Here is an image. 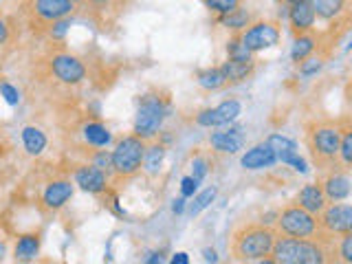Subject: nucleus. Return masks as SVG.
Returning a JSON list of instances; mask_svg holds the SVG:
<instances>
[{
	"instance_id": "obj_11",
	"label": "nucleus",
	"mask_w": 352,
	"mask_h": 264,
	"mask_svg": "<svg viewBox=\"0 0 352 264\" xmlns=\"http://www.w3.org/2000/svg\"><path fill=\"white\" fill-rule=\"evenodd\" d=\"M267 143L271 146V150L275 152V157H278L280 163L284 165H291L293 170L297 172H306V161L300 157V150H297V143L289 137H284V135H271L267 139Z\"/></svg>"
},
{
	"instance_id": "obj_14",
	"label": "nucleus",
	"mask_w": 352,
	"mask_h": 264,
	"mask_svg": "<svg viewBox=\"0 0 352 264\" xmlns=\"http://www.w3.org/2000/svg\"><path fill=\"white\" fill-rule=\"evenodd\" d=\"M240 163L245 170H264V168H271V165L278 163V157H275V152L271 150L269 143L264 141L242 154Z\"/></svg>"
},
{
	"instance_id": "obj_1",
	"label": "nucleus",
	"mask_w": 352,
	"mask_h": 264,
	"mask_svg": "<svg viewBox=\"0 0 352 264\" xmlns=\"http://www.w3.org/2000/svg\"><path fill=\"white\" fill-rule=\"evenodd\" d=\"M278 231L267 225H247L238 229L231 238L229 251L236 260H264L271 256Z\"/></svg>"
},
{
	"instance_id": "obj_7",
	"label": "nucleus",
	"mask_w": 352,
	"mask_h": 264,
	"mask_svg": "<svg viewBox=\"0 0 352 264\" xmlns=\"http://www.w3.org/2000/svg\"><path fill=\"white\" fill-rule=\"evenodd\" d=\"M238 38L251 53H258L264 49H271L280 42V29L275 22L262 20V22H256V25H251L249 29H245Z\"/></svg>"
},
{
	"instance_id": "obj_2",
	"label": "nucleus",
	"mask_w": 352,
	"mask_h": 264,
	"mask_svg": "<svg viewBox=\"0 0 352 264\" xmlns=\"http://www.w3.org/2000/svg\"><path fill=\"white\" fill-rule=\"evenodd\" d=\"M328 251L311 238L278 236L271 251V260L278 264H322L328 258Z\"/></svg>"
},
{
	"instance_id": "obj_17",
	"label": "nucleus",
	"mask_w": 352,
	"mask_h": 264,
	"mask_svg": "<svg viewBox=\"0 0 352 264\" xmlns=\"http://www.w3.org/2000/svg\"><path fill=\"white\" fill-rule=\"evenodd\" d=\"M75 187L71 181H53L47 185V190L42 194V203L49 209H60L73 198Z\"/></svg>"
},
{
	"instance_id": "obj_28",
	"label": "nucleus",
	"mask_w": 352,
	"mask_h": 264,
	"mask_svg": "<svg viewBox=\"0 0 352 264\" xmlns=\"http://www.w3.org/2000/svg\"><path fill=\"white\" fill-rule=\"evenodd\" d=\"M339 159H341V163H344V168H350V163H352V128L350 126L341 128Z\"/></svg>"
},
{
	"instance_id": "obj_45",
	"label": "nucleus",
	"mask_w": 352,
	"mask_h": 264,
	"mask_svg": "<svg viewBox=\"0 0 352 264\" xmlns=\"http://www.w3.org/2000/svg\"><path fill=\"white\" fill-rule=\"evenodd\" d=\"M146 262H163V258H161V253H154L152 258H148Z\"/></svg>"
},
{
	"instance_id": "obj_46",
	"label": "nucleus",
	"mask_w": 352,
	"mask_h": 264,
	"mask_svg": "<svg viewBox=\"0 0 352 264\" xmlns=\"http://www.w3.org/2000/svg\"><path fill=\"white\" fill-rule=\"evenodd\" d=\"M282 3H291L293 5V3H300V0H282Z\"/></svg>"
},
{
	"instance_id": "obj_4",
	"label": "nucleus",
	"mask_w": 352,
	"mask_h": 264,
	"mask_svg": "<svg viewBox=\"0 0 352 264\" xmlns=\"http://www.w3.org/2000/svg\"><path fill=\"white\" fill-rule=\"evenodd\" d=\"M143 152H146V143H143L141 137H124L115 146V150L110 152V157H113V172L117 176H124V179L135 176L143 165Z\"/></svg>"
},
{
	"instance_id": "obj_42",
	"label": "nucleus",
	"mask_w": 352,
	"mask_h": 264,
	"mask_svg": "<svg viewBox=\"0 0 352 264\" xmlns=\"http://www.w3.org/2000/svg\"><path fill=\"white\" fill-rule=\"evenodd\" d=\"M172 262L174 264H187V262H190V258H187V253H174Z\"/></svg>"
},
{
	"instance_id": "obj_24",
	"label": "nucleus",
	"mask_w": 352,
	"mask_h": 264,
	"mask_svg": "<svg viewBox=\"0 0 352 264\" xmlns=\"http://www.w3.org/2000/svg\"><path fill=\"white\" fill-rule=\"evenodd\" d=\"M315 9V16L322 20H333L346 9V0H308Z\"/></svg>"
},
{
	"instance_id": "obj_15",
	"label": "nucleus",
	"mask_w": 352,
	"mask_h": 264,
	"mask_svg": "<svg viewBox=\"0 0 352 264\" xmlns=\"http://www.w3.org/2000/svg\"><path fill=\"white\" fill-rule=\"evenodd\" d=\"M71 0H33V14L40 20L55 22L60 18H66L73 11Z\"/></svg>"
},
{
	"instance_id": "obj_12",
	"label": "nucleus",
	"mask_w": 352,
	"mask_h": 264,
	"mask_svg": "<svg viewBox=\"0 0 352 264\" xmlns=\"http://www.w3.org/2000/svg\"><path fill=\"white\" fill-rule=\"evenodd\" d=\"M322 190H324V196L326 201H346L350 196V174H348V168H335L333 172L326 174V179L322 183Z\"/></svg>"
},
{
	"instance_id": "obj_31",
	"label": "nucleus",
	"mask_w": 352,
	"mask_h": 264,
	"mask_svg": "<svg viewBox=\"0 0 352 264\" xmlns=\"http://www.w3.org/2000/svg\"><path fill=\"white\" fill-rule=\"evenodd\" d=\"M227 51H229V58L231 60H240V62H251L253 60V53L240 42V38H231L227 44Z\"/></svg>"
},
{
	"instance_id": "obj_40",
	"label": "nucleus",
	"mask_w": 352,
	"mask_h": 264,
	"mask_svg": "<svg viewBox=\"0 0 352 264\" xmlns=\"http://www.w3.org/2000/svg\"><path fill=\"white\" fill-rule=\"evenodd\" d=\"M9 38V27H7V22L0 18V44H5Z\"/></svg>"
},
{
	"instance_id": "obj_33",
	"label": "nucleus",
	"mask_w": 352,
	"mask_h": 264,
	"mask_svg": "<svg viewBox=\"0 0 352 264\" xmlns=\"http://www.w3.org/2000/svg\"><path fill=\"white\" fill-rule=\"evenodd\" d=\"M240 3H242V0H205L207 9L216 11V14H220V16H225V14H229V11L238 9Z\"/></svg>"
},
{
	"instance_id": "obj_36",
	"label": "nucleus",
	"mask_w": 352,
	"mask_h": 264,
	"mask_svg": "<svg viewBox=\"0 0 352 264\" xmlns=\"http://www.w3.org/2000/svg\"><path fill=\"white\" fill-rule=\"evenodd\" d=\"M0 95L5 97V102H7L9 106H18V102H20L18 88H14L9 82H0Z\"/></svg>"
},
{
	"instance_id": "obj_5",
	"label": "nucleus",
	"mask_w": 352,
	"mask_h": 264,
	"mask_svg": "<svg viewBox=\"0 0 352 264\" xmlns=\"http://www.w3.org/2000/svg\"><path fill=\"white\" fill-rule=\"evenodd\" d=\"M278 234L293 238H313L319 234V220L304 207L291 205L282 209V214L278 216Z\"/></svg>"
},
{
	"instance_id": "obj_43",
	"label": "nucleus",
	"mask_w": 352,
	"mask_h": 264,
	"mask_svg": "<svg viewBox=\"0 0 352 264\" xmlns=\"http://www.w3.org/2000/svg\"><path fill=\"white\" fill-rule=\"evenodd\" d=\"M203 256H205L207 262H218V256H216V251H214V249H205V251H203Z\"/></svg>"
},
{
	"instance_id": "obj_10",
	"label": "nucleus",
	"mask_w": 352,
	"mask_h": 264,
	"mask_svg": "<svg viewBox=\"0 0 352 264\" xmlns=\"http://www.w3.org/2000/svg\"><path fill=\"white\" fill-rule=\"evenodd\" d=\"M51 71L53 75L58 77L62 84H80L84 77H86V69L84 64L75 58V55H69V53H58L53 55L51 60Z\"/></svg>"
},
{
	"instance_id": "obj_9",
	"label": "nucleus",
	"mask_w": 352,
	"mask_h": 264,
	"mask_svg": "<svg viewBox=\"0 0 352 264\" xmlns=\"http://www.w3.org/2000/svg\"><path fill=\"white\" fill-rule=\"evenodd\" d=\"M319 229L328 231L330 236H341L352 231V207L346 203H333L322 209L319 218Z\"/></svg>"
},
{
	"instance_id": "obj_32",
	"label": "nucleus",
	"mask_w": 352,
	"mask_h": 264,
	"mask_svg": "<svg viewBox=\"0 0 352 264\" xmlns=\"http://www.w3.org/2000/svg\"><path fill=\"white\" fill-rule=\"evenodd\" d=\"M337 260L339 262H352V231H348V234H341L339 238V245H337Z\"/></svg>"
},
{
	"instance_id": "obj_6",
	"label": "nucleus",
	"mask_w": 352,
	"mask_h": 264,
	"mask_svg": "<svg viewBox=\"0 0 352 264\" xmlns=\"http://www.w3.org/2000/svg\"><path fill=\"white\" fill-rule=\"evenodd\" d=\"M165 117H168V104L161 97L146 95L135 117V135L141 139H152L161 130Z\"/></svg>"
},
{
	"instance_id": "obj_48",
	"label": "nucleus",
	"mask_w": 352,
	"mask_h": 264,
	"mask_svg": "<svg viewBox=\"0 0 352 264\" xmlns=\"http://www.w3.org/2000/svg\"><path fill=\"white\" fill-rule=\"evenodd\" d=\"M0 3H3V0H0Z\"/></svg>"
},
{
	"instance_id": "obj_13",
	"label": "nucleus",
	"mask_w": 352,
	"mask_h": 264,
	"mask_svg": "<svg viewBox=\"0 0 352 264\" xmlns=\"http://www.w3.org/2000/svg\"><path fill=\"white\" fill-rule=\"evenodd\" d=\"M75 185H80L88 194H99V192H104L108 185L106 172L95 168V165H80V168L75 170Z\"/></svg>"
},
{
	"instance_id": "obj_18",
	"label": "nucleus",
	"mask_w": 352,
	"mask_h": 264,
	"mask_svg": "<svg viewBox=\"0 0 352 264\" xmlns=\"http://www.w3.org/2000/svg\"><path fill=\"white\" fill-rule=\"evenodd\" d=\"M297 205L304 207L306 212H311V214H322V209L328 205L326 201V196H324V190H322V185H317V183H308L304 185L300 194H297Z\"/></svg>"
},
{
	"instance_id": "obj_16",
	"label": "nucleus",
	"mask_w": 352,
	"mask_h": 264,
	"mask_svg": "<svg viewBox=\"0 0 352 264\" xmlns=\"http://www.w3.org/2000/svg\"><path fill=\"white\" fill-rule=\"evenodd\" d=\"M209 146L220 154H236L245 146V137L240 135V130L229 128V130H220L209 135Z\"/></svg>"
},
{
	"instance_id": "obj_29",
	"label": "nucleus",
	"mask_w": 352,
	"mask_h": 264,
	"mask_svg": "<svg viewBox=\"0 0 352 264\" xmlns=\"http://www.w3.org/2000/svg\"><path fill=\"white\" fill-rule=\"evenodd\" d=\"M220 25H225L227 29H245L249 25V14L245 9H234V11H229V14H225L223 18H220Z\"/></svg>"
},
{
	"instance_id": "obj_47",
	"label": "nucleus",
	"mask_w": 352,
	"mask_h": 264,
	"mask_svg": "<svg viewBox=\"0 0 352 264\" xmlns=\"http://www.w3.org/2000/svg\"><path fill=\"white\" fill-rule=\"evenodd\" d=\"M71 3H82V0H71Z\"/></svg>"
},
{
	"instance_id": "obj_39",
	"label": "nucleus",
	"mask_w": 352,
	"mask_h": 264,
	"mask_svg": "<svg viewBox=\"0 0 352 264\" xmlns=\"http://www.w3.org/2000/svg\"><path fill=\"white\" fill-rule=\"evenodd\" d=\"M196 187H198V183L192 179V176H185L183 183H181V196L183 198H192L194 192H196Z\"/></svg>"
},
{
	"instance_id": "obj_3",
	"label": "nucleus",
	"mask_w": 352,
	"mask_h": 264,
	"mask_svg": "<svg viewBox=\"0 0 352 264\" xmlns=\"http://www.w3.org/2000/svg\"><path fill=\"white\" fill-rule=\"evenodd\" d=\"M339 139H341V128L337 124H315L308 130V148L315 163L319 165H330L339 159Z\"/></svg>"
},
{
	"instance_id": "obj_30",
	"label": "nucleus",
	"mask_w": 352,
	"mask_h": 264,
	"mask_svg": "<svg viewBox=\"0 0 352 264\" xmlns=\"http://www.w3.org/2000/svg\"><path fill=\"white\" fill-rule=\"evenodd\" d=\"M216 194H218L216 187H207V190H203L201 194H198V196L194 198V203L190 205V214H192V216H198V214H201L203 209H207L209 205L214 203Z\"/></svg>"
},
{
	"instance_id": "obj_27",
	"label": "nucleus",
	"mask_w": 352,
	"mask_h": 264,
	"mask_svg": "<svg viewBox=\"0 0 352 264\" xmlns=\"http://www.w3.org/2000/svg\"><path fill=\"white\" fill-rule=\"evenodd\" d=\"M163 157H165L163 146H150V148H146V152H143V165H141V168H146L150 174H157L161 170Z\"/></svg>"
},
{
	"instance_id": "obj_35",
	"label": "nucleus",
	"mask_w": 352,
	"mask_h": 264,
	"mask_svg": "<svg viewBox=\"0 0 352 264\" xmlns=\"http://www.w3.org/2000/svg\"><path fill=\"white\" fill-rule=\"evenodd\" d=\"M69 29H71V20H69V18H60V20H55V22H53V27H51V31H49V36H51L53 40H64V36L69 33Z\"/></svg>"
},
{
	"instance_id": "obj_22",
	"label": "nucleus",
	"mask_w": 352,
	"mask_h": 264,
	"mask_svg": "<svg viewBox=\"0 0 352 264\" xmlns=\"http://www.w3.org/2000/svg\"><path fill=\"white\" fill-rule=\"evenodd\" d=\"M22 143H25V150L31 157H38V154H42L44 148H47V135H44L40 128L27 126L22 130Z\"/></svg>"
},
{
	"instance_id": "obj_21",
	"label": "nucleus",
	"mask_w": 352,
	"mask_h": 264,
	"mask_svg": "<svg viewBox=\"0 0 352 264\" xmlns=\"http://www.w3.org/2000/svg\"><path fill=\"white\" fill-rule=\"evenodd\" d=\"M40 253V236L38 234H25L20 236L16 242V249H14V256L20 262H31L36 260Z\"/></svg>"
},
{
	"instance_id": "obj_20",
	"label": "nucleus",
	"mask_w": 352,
	"mask_h": 264,
	"mask_svg": "<svg viewBox=\"0 0 352 264\" xmlns=\"http://www.w3.org/2000/svg\"><path fill=\"white\" fill-rule=\"evenodd\" d=\"M223 73H225V80L227 84H240V82H245L247 77L253 73V69H256V62H240V60H227L223 66Z\"/></svg>"
},
{
	"instance_id": "obj_8",
	"label": "nucleus",
	"mask_w": 352,
	"mask_h": 264,
	"mask_svg": "<svg viewBox=\"0 0 352 264\" xmlns=\"http://www.w3.org/2000/svg\"><path fill=\"white\" fill-rule=\"evenodd\" d=\"M242 106L238 99H227V102L218 104L216 108H205L201 113H196L194 121L203 128H218V126H229L240 117Z\"/></svg>"
},
{
	"instance_id": "obj_25",
	"label": "nucleus",
	"mask_w": 352,
	"mask_h": 264,
	"mask_svg": "<svg viewBox=\"0 0 352 264\" xmlns=\"http://www.w3.org/2000/svg\"><path fill=\"white\" fill-rule=\"evenodd\" d=\"M196 82L201 88H205V91H218V88L227 86V80H225V73L223 69H205L196 75Z\"/></svg>"
},
{
	"instance_id": "obj_44",
	"label": "nucleus",
	"mask_w": 352,
	"mask_h": 264,
	"mask_svg": "<svg viewBox=\"0 0 352 264\" xmlns=\"http://www.w3.org/2000/svg\"><path fill=\"white\" fill-rule=\"evenodd\" d=\"M5 253H7V247H5V242H0V262L5 260Z\"/></svg>"
},
{
	"instance_id": "obj_26",
	"label": "nucleus",
	"mask_w": 352,
	"mask_h": 264,
	"mask_svg": "<svg viewBox=\"0 0 352 264\" xmlns=\"http://www.w3.org/2000/svg\"><path fill=\"white\" fill-rule=\"evenodd\" d=\"M84 139L91 143V146H95V148H106L113 137H110V132H108L106 126L93 121V124H86L84 126Z\"/></svg>"
},
{
	"instance_id": "obj_41",
	"label": "nucleus",
	"mask_w": 352,
	"mask_h": 264,
	"mask_svg": "<svg viewBox=\"0 0 352 264\" xmlns=\"http://www.w3.org/2000/svg\"><path fill=\"white\" fill-rule=\"evenodd\" d=\"M172 209H174V214H183V209H185V198H183V196H181V198H176L174 205H172Z\"/></svg>"
},
{
	"instance_id": "obj_34",
	"label": "nucleus",
	"mask_w": 352,
	"mask_h": 264,
	"mask_svg": "<svg viewBox=\"0 0 352 264\" xmlns=\"http://www.w3.org/2000/svg\"><path fill=\"white\" fill-rule=\"evenodd\" d=\"M322 66H324L322 60H319V58H311V55H308L306 60L300 62V73H302L304 77H311V75H315V73L322 71Z\"/></svg>"
},
{
	"instance_id": "obj_38",
	"label": "nucleus",
	"mask_w": 352,
	"mask_h": 264,
	"mask_svg": "<svg viewBox=\"0 0 352 264\" xmlns=\"http://www.w3.org/2000/svg\"><path fill=\"white\" fill-rule=\"evenodd\" d=\"M192 168H194L192 179H194L196 183H201V181L205 179V174H207V161H205V159H201V157H196V159H194V163H192Z\"/></svg>"
},
{
	"instance_id": "obj_23",
	"label": "nucleus",
	"mask_w": 352,
	"mask_h": 264,
	"mask_svg": "<svg viewBox=\"0 0 352 264\" xmlns=\"http://www.w3.org/2000/svg\"><path fill=\"white\" fill-rule=\"evenodd\" d=\"M317 49V38L313 36L311 31H306V33H300L293 44V49H291V58L293 62L300 64L302 60H306L308 55H313V51Z\"/></svg>"
},
{
	"instance_id": "obj_19",
	"label": "nucleus",
	"mask_w": 352,
	"mask_h": 264,
	"mask_svg": "<svg viewBox=\"0 0 352 264\" xmlns=\"http://www.w3.org/2000/svg\"><path fill=\"white\" fill-rule=\"evenodd\" d=\"M291 25L295 29V33H306L311 31L313 25H315V9L311 7V3L308 0H300V3H293L291 5Z\"/></svg>"
},
{
	"instance_id": "obj_37",
	"label": "nucleus",
	"mask_w": 352,
	"mask_h": 264,
	"mask_svg": "<svg viewBox=\"0 0 352 264\" xmlns=\"http://www.w3.org/2000/svg\"><path fill=\"white\" fill-rule=\"evenodd\" d=\"M93 165L102 170V172H110V170H113V157H110V152H106V150L97 152L95 159H93Z\"/></svg>"
}]
</instances>
